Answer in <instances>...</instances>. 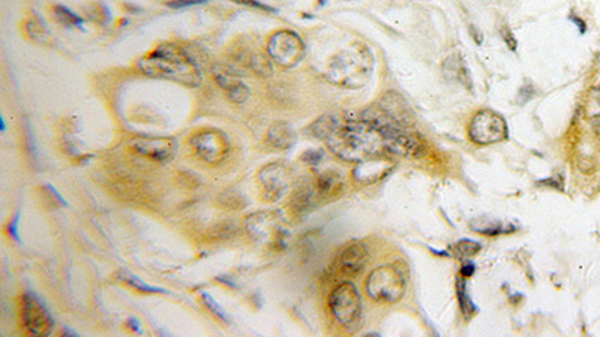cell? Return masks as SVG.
Here are the masks:
<instances>
[{
    "mask_svg": "<svg viewBox=\"0 0 600 337\" xmlns=\"http://www.w3.org/2000/svg\"><path fill=\"white\" fill-rule=\"evenodd\" d=\"M444 74H446V77L456 80L461 84H464L467 87L471 85V78H470V74H468L465 63L461 60V57H458V56H452V57L446 59Z\"/></svg>",
    "mask_w": 600,
    "mask_h": 337,
    "instance_id": "18",
    "label": "cell"
},
{
    "mask_svg": "<svg viewBox=\"0 0 600 337\" xmlns=\"http://www.w3.org/2000/svg\"><path fill=\"white\" fill-rule=\"evenodd\" d=\"M597 97H599V102H600V87H599V96Z\"/></svg>",
    "mask_w": 600,
    "mask_h": 337,
    "instance_id": "30",
    "label": "cell"
},
{
    "mask_svg": "<svg viewBox=\"0 0 600 337\" xmlns=\"http://www.w3.org/2000/svg\"><path fill=\"white\" fill-rule=\"evenodd\" d=\"M458 300H459L461 310H463V313L465 315L467 318L470 317V315H473V313H475L473 301L470 300V297H468V294H467V289H465V280H464V279L458 280Z\"/></svg>",
    "mask_w": 600,
    "mask_h": 337,
    "instance_id": "21",
    "label": "cell"
},
{
    "mask_svg": "<svg viewBox=\"0 0 600 337\" xmlns=\"http://www.w3.org/2000/svg\"><path fill=\"white\" fill-rule=\"evenodd\" d=\"M26 32L27 35L30 36V39H34L38 43H48L50 39V34L46 30V27L42 26L41 23L35 20H30L26 23Z\"/></svg>",
    "mask_w": 600,
    "mask_h": 337,
    "instance_id": "20",
    "label": "cell"
},
{
    "mask_svg": "<svg viewBox=\"0 0 600 337\" xmlns=\"http://www.w3.org/2000/svg\"><path fill=\"white\" fill-rule=\"evenodd\" d=\"M501 35H503V39L506 41V43H507V47L512 50V51H515L517 50V46H518V42H517V38L512 35V32L509 30V29H503L501 30Z\"/></svg>",
    "mask_w": 600,
    "mask_h": 337,
    "instance_id": "27",
    "label": "cell"
},
{
    "mask_svg": "<svg viewBox=\"0 0 600 337\" xmlns=\"http://www.w3.org/2000/svg\"><path fill=\"white\" fill-rule=\"evenodd\" d=\"M392 164L388 159L374 156L368 160L360 162V167L356 168L355 177L362 183H374L388 176Z\"/></svg>",
    "mask_w": 600,
    "mask_h": 337,
    "instance_id": "15",
    "label": "cell"
},
{
    "mask_svg": "<svg viewBox=\"0 0 600 337\" xmlns=\"http://www.w3.org/2000/svg\"><path fill=\"white\" fill-rule=\"evenodd\" d=\"M131 147L137 153L158 162H167L176 155L177 143L173 138H135Z\"/></svg>",
    "mask_w": 600,
    "mask_h": 337,
    "instance_id": "12",
    "label": "cell"
},
{
    "mask_svg": "<svg viewBox=\"0 0 600 337\" xmlns=\"http://www.w3.org/2000/svg\"><path fill=\"white\" fill-rule=\"evenodd\" d=\"M196 155L206 164L217 165L229 156L230 141L221 130H201L191 138Z\"/></svg>",
    "mask_w": 600,
    "mask_h": 337,
    "instance_id": "9",
    "label": "cell"
},
{
    "mask_svg": "<svg viewBox=\"0 0 600 337\" xmlns=\"http://www.w3.org/2000/svg\"><path fill=\"white\" fill-rule=\"evenodd\" d=\"M55 15L56 18L60 21L62 25L65 26H80L83 23L81 17H79L77 14H74L72 11H69L65 6H55Z\"/></svg>",
    "mask_w": 600,
    "mask_h": 337,
    "instance_id": "22",
    "label": "cell"
},
{
    "mask_svg": "<svg viewBox=\"0 0 600 337\" xmlns=\"http://www.w3.org/2000/svg\"><path fill=\"white\" fill-rule=\"evenodd\" d=\"M314 135L323 139L336 156L348 162H363L380 153L384 141L368 122L342 118L335 114L321 117L313 126Z\"/></svg>",
    "mask_w": 600,
    "mask_h": 337,
    "instance_id": "1",
    "label": "cell"
},
{
    "mask_svg": "<svg viewBox=\"0 0 600 337\" xmlns=\"http://www.w3.org/2000/svg\"><path fill=\"white\" fill-rule=\"evenodd\" d=\"M259 181L264 191L266 200L278 201L288 188V183H290V170L281 162H273V164L266 165L260 170Z\"/></svg>",
    "mask_w": 600,
    "mask_h": 337,
    "instance_id": "11",
    "label": "cell"
},
{
    "mask_svg": "<svg viewBox=\"0 0 600 337\" xmlns=\"http://www.w3.org/2000/svg\"><path fill=\"white\" fill-rule=\"evenodd\" d=\"M245 230L255 242L278 246L284 242L285 230L275 212H260L245 221Z\"/></svg>",
    "mask_w": 600,
    "mask_h": 337,
    "instance_id": "8",
    "label": "cell"
},
{
    "mask_svg": "<svg viewBox=\"0 0 600 337\" xmlns=\"http://www.w3.org/2000/svg\"><path fill=\"white\" fill-rule=\"evenodd\" d=\"M372 69L374 59L371 51L362 43H355L346 50H341L330 59L326 77L336 85L359 89L369 80Z\"/></svg>",
    "mask_w": 600,
    "mask_h": 337,
    "instance_id": "3",
    "label": "cell"
},
{
    "mask_svg": "<svg viewBox=\"0 0 600 337\" xmlns=\"http://www.w3.org/2000/svg\"><path fill=\"white\" fill-rule=\"evenodd\" d=\"M315 189L320 200L334 198L342 191V180L336 172H325L317 179Z\"/></svg>",
    "mask_w": 600,
    "mask_h": 337,
    "instance_id": "17",
    "label": "cell"
},
{
    "mask_svg": "<svg viewBox=\"0 0 600 337\" xmlns=\"http://www.w3.org/2000/svg\"><path fill=\"white\" fill-rule=\"evenodd\" d=\"M119 277L122 282H125L126 285H130V287H132L134 289H138V291H142V292H150V294H155V292H163L164 294V289H161V288H155V287H150V285H147L146 282H143L140 277H137V276H134V275H131V273H126V271H121L119 273Z\"/></svg>",
    "mask_w": 600,
    "mask_h": 337,
    "instance_id": "19",
    "label": "cell"
},
{
    "mask_svg": "<svg viewBox=\"0 0 600 337\" xmlns=\"http://www.w3.org/2000/svg\"><path fill=\"white\" fill-rule=\"evenodd\" d=\"M267 143L276 150H288L296 143V130L287 122H276L267 130Z\"/></svg>",
    "mask_w": 600,
    "mask_h": 337,
    "instance_id": "16",
    "label": "cell"
},
{
    "mask_svg": "<svg viewBox=\"0 0 600 337\" xmlns=\"http://www.w3.org/2000/svg\"><path fill=\"white\" fill-rule=\"evenodd\" d=\"M267 54L282 68H294L305 56V43L290 30H280L267 42Z\"/></svg>",
    "mask_w": 600,
    "mask_h": 337,
    "instance_id": "6",
    "label": "cell"
},
{
    "mask_svg": "<svg viewBox=\"0 0 600 337\" xmlns=\"http://www.w3.org/2000/svg\"><path fill=\"white\" fill-rule=\"evenodd\" d=\"M137 67L152 78L175 81L188 87H198L201 84V72L197 63L184 48L173 43H164L147 53L138 60Z\"/></svg>",
    "mask_w": 600,
    "mask_h": 337,
    "instance_id": "2",
    "label": "cell"
},
{
    "mask_svg": "<svg viewBox=\"0 0 600 337\" xmlns=\"http://www.w3.org/2000/svg\"><path fill=\"white\" fill-rule=\"evenodd\" d=\"M468 134L476 144H496L507 138V125L496 111L482 110L471 118Z\"/></svg>",
    "mask_w": 600,
    "mask_h": 337,
    "instance_id": "7",
    "label": "cell"
},
{
    "mask_svg": "<svg viewBox=\"0 0 600 337\" xmlns=\"http://www.w3.org/2000/svg\"><path fill=\"white\" fill-rule=\"evenodd\" d=\"M212 75L221 89L227 92L229 99L234 104H243L250 97V89L238 77V74L227 67H213Z\"/></svg>",
    "mask_w": 600,
    "mask_h": 337,
    "instance_id": "13",
    "label": "cell"
},
{
    "mask_svg": "<svg viewBox=\"0 0 600 337\" xmlns=\"http://www.w3.org/2000/svg\"><path fill=\"white\" fill-rule=\"evenodd\" d=\"M461 273H463V276H465V277L471 276V275L475 273V266H471V264L464 266V267H463V270H461Z\"/></svg>",
    "mask_w": 600,
    "mask_h": 337,
    "instance_id": "29",
    "label": "cell"
},
{
    "mask_svg": "<svg viewBox=\"0 0 600 337\" xmlns=\"http://www.w3.org/2000/svg\"><path fill=\"white\" fill-rule=\"evenodd\" d=\"M329 308L335 319L348 331H356L362 319V301L356 287L344 282L329 297Z\"/></svg>",
    "mask_w": 600,
    "mask_h": 337,
    "instance_id": "4",
    "label": "cell"
},
{
    "mask_svg": "<svg viewBox=\"0 0 600 337\" xmlns=\"http://www.w3.org/2000/svg\"><path fill=\"white\" fill-rule=\"evenodd\" d=\"M206 2L207 0H170V2H167V6L173 8V9H182V8H188V6L203 5Z\"/></svg>",
    "mask_w": 600,
    "mask_h": 337,
    "instance_id": "25",
    "label": "cell"
},
{
    "mask_svg": "<svg viewBox=\"0 0 600 337\" xmlns=\"http://www.w3.org/2000/svg\"><path fill=\"white\" fill-rule=\"evenodd\" d=\"M231 2H234V4H239V5H243V6H248V8H254V9H260V11H269V13H273V8H271V6H267V5H264V4H261V2H259V0H231Z\"/></svg>",
    "mask_w": 600,
    "mask_h": 337,
    "instance_id": "26",
    "label": "cell"
},
{
    "mask_svg": "<svg viewBox=\"0 0 600 337\" xmlns=\"http://www.w3.org/2000/svg\"><path fill=\"white\" fill-rule=\"evenodd\" d=\"M203 301H205V304H206V308L215 315V317L218 318V319H221V321H224V322H229V318H227V315H225V312H224V309L219 306V304L213 300L209 294H203Z\"/></svg>",
    "mask_w": 600,
    "mask_h": 337,
    "instance_id": "24",
    "label": "cell"
},
{
    "mask_svg": "<svg viewBox=\"0 0 600 337\" xmlns=\"http://www.w3.org/2000/svg\"><path fill=\"white\" fill-rule=\"evenodd\" d=\"M367 292L372 300L395 303L404 296L405 277L396 266H381L368 276Z\"/></svg>",
    "mask_w": 600,
    "mask_h": 337,
    "instance_id": "5",
    "label": "cell"
},
{
    "mask_svg": "<svg viewBox=\"0 0 600 337\" xmlns=\"http://www.w3.org/2000/svg\"><path fill=\"white\" fill-rule=\"evenodd\" d=\"M368 259H369L368 247L363 243L357 242L347 246L344 251L341 252L338 266L342 275L357 276L359 273H362L363 268H365Z\"/></svg>",
    "mask_w": 600,
    "mask_h": 337,
    "instance_id": "14",
    "label": "cell"
},
{
    "mask_svg": "<svg viewBox=\"0 0 600 337\" xmlns=\"http://www.w3.org/2000/svg\"><path fill=\"white\" fill-rule=\"evenodd\" d=\"M23 322L27 331L34 336H48L55 327L47 308L34 294L23 297Z\"/></svg>",
    "mask_w": 600,
    "mask_h": 337,
    "instance_id": "10",
    "label": "cell"
},
{
    "mask_svg": "<svg viewBox=\"0 0 600 337\" xmlns=\"http://www.w3.org/2000/svg\"><path fill=\"white\" fill-rule=\"evenodd\" d=\"M455 252L461 258H470L480 251V245L473 240H461L455 245Z\"/></svg>",
    "mask_w": 600,
    "mask_h": 337,
    "instance_id": "23",
    "label": "cell"
},
{
    "mask_svg": "<svg viewBox=\"0 0 600 337\" xmlns=\"http://www.w3.org/2000/svg\"><path fill=\"white\" fill-rule=\"evenodd\" d=\"M592 126H593V129H594L596 135L600 138V114H596V116L592 118Z\"/></svg>",
    "mask_w": 600,
    "mask_h": 337,
    "instance_id": "28",
    "label": "cell"
}]
</instances>
